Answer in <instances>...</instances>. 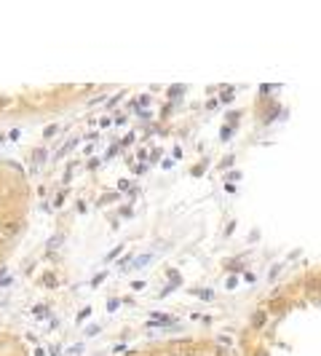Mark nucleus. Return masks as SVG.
I'll use <instances>...</instances> for the list:
<instances>
[{"mask_svg": "<svg viewBox=\"0 0 321 356\" xmlns=\"http://www.w3.org/2000/svg\"><path fill=\"white\" fill-rule=\"evenodd\" d=\"M268 324V311H263V308H260V311H254L252 313V327L254 329H263Z\"/></svg>", "mask_w": 321, "mask_h": 356, "instance_id": "1", "label": "nucleus"}, {"mask_svg": "<svg viewBox=\"0 0 321 356\" xmlns=\"http://www.w3.org/2000/svg\"><path fill=\"white\" fill-rule=\"evenodd\" d=\"M19 228H22V225H19V222H14V225H8V228H5V233H8V236H11V233H16V230H19Z\"/></svg>", "mask_w": 321, "mask_h": 356, "instance_id": "3", "label": "nucleus"}, {"mask_svg": "<svg viewBox=\"0 0 321 356\" xmlns=\"http://www.w3.org/2000/svg\"><path fill=\"white\" fill-rule=\"evenodd\" d=\"M43 284H46V287H56V276H51V273H48V276H46V281H43Z\"/></svg>", "mask_w": 321, "mask_h": 356, "instance_id": "2", "label": "nucleus"}, {"mask_svg": "<svg viewBox=\"0 0 321 356\" xmlns=\"http://www.w3.org/2000/svg\"><path fill=\"white\" fill-rule=\"evenodd\" d=\"M254 356H268V351H265V348H257V351H254Z\"/></svg>", "mask_w": 321, "mask_h": 356, "instance_id": "4", "label": "nucleus"}]
</instances>
